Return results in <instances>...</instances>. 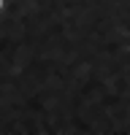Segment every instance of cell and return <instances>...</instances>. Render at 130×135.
<instances>
[{
	"label": "cell",
	"mask_w": 130,
	"mask_h": 135,
	"mask_svg": "<svg viewBox=\"0 0 130 135\" xmlns=\"http://www.w3.org/2000/svg\"><path fill=\"white\" fill-rule=\"evenodd\" d=\"M0 11H3V0H0Z\"/></svg>",
	"instance_id": "cell-1"
}]
</instances>
